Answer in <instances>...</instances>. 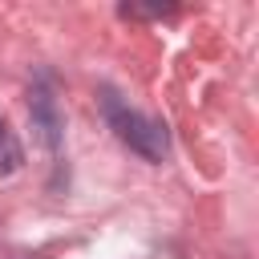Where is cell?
<instances>
[{
  "mask_svg": "<svg viewBox=\"0 0 259 259\" xmlns=\"http://www.w3.org/2000/svg\"><path fill=\"white\" fill-rule=\"evenodd\" d=\"M105 117H109L113 134H117L134 154H142L146 162H162V154H166V134H162L158 121L142 117L138 109H125L113 93H105Z\"/></svg>",
  "mask_w": 259,
  "mask_h": 259,
  "instance_id": "cell-1",
  "label": "cell"
},
{
  "mask_svg": "<svg viewBox=\"0 0 259 259\" xmlns=\"http://www.w3.org/2000/svg\"><path fill=\"white\" fill-rule=\"evenodd\" d=\"M24 162V154H20V142L12 138V130L0 121V170H16Z\"/></svg>",
  "mask_w": 259,
  "mask_h": 259,
  "instance_id": "cell-2",
  "label": "cell"
}]
</instances>
